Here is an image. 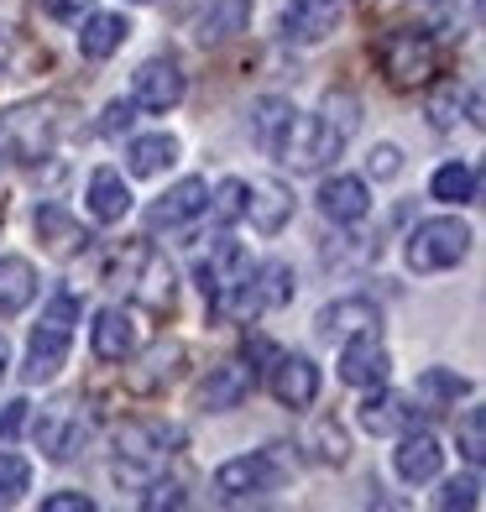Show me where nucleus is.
Returning a JSON list of instances; mask_svg holds the SVG:
<instances>
[{"label": "nucleus", "instance_id": "nucleus-30", "mask_svg": "<svg viewBox=\"0 0 486 512\" xmlns=\"http://www.w3.org/2000/svg\"><path fill=\"white\" fill-rule=\"evenodd\" d=\"M429 199L439 204H476L481 199V173H476V162H445V168H434L429 178Z\"/></svg>", "mask_w": 486, "mask_h": 512}, {"label": "nucleus", "instance_id": "nucleus-7", "mask_svg": "<svg viewBox=\"0 0 486 512\" xmlns=\"http://www.w3.org/2000/svg\"><path fill=\"white\" fill-rule=\"evenodd\" d=\"M27 424H32V439H37L42 460H53V465H68L89 439V413L79 408V398H58L37 418H27Z\"/></svg>", "mask_w": 486, "mask_h": 512}, {"label": "nucleus", "instance_id": "nucleus-25", "mask_svg": "<svg viewBox=\"0 0 486 512\" xmlns=\"http://www.w3.org/2000/svg\"><path fill=\"white\" fill-rule=\"evenodd\" d=\"M251 27V0H210L194 21V42L199 48H225Z\"/></svg>", "mask_w": 486, "mask_h": 512}, {"label": "nucleus", "instance_id": "nucleus-34", "mask_svg": "<svg viewBox=\"0 0 486 512\" xmlns=\"http://www.w3.org/2000/svg\"><path fill=\"white\" fill-rule=\"evenodd\" d=\"M246 194H251V183L230 173V178H220L215 189H210V204H204V209L215 215V225L230 230V225H241V220H246Z\"/></svg>", "mask_w": 486, "mask_h": 512}, {"label": "nucleus", "instance_id": "nucleus-33", "mask_svg": "<svg viewBox=\"0 0 486 512\" xmlns=\"http://www.w3.org/2000/svg\"><path fill=\"white\" fill-rule=\"evenodd\" d=\"M304 450L314 465H345L351 460V439H345V429L335 418H314V429L304 434Z\"/></svg>", "mask_w": 486, "mask_h": 512}, {"label": "nucleus", "instance_id": "nucleus-23", "mask_svg": "<svg viewBox=\"0 0 486 512\" xmlns=\"http://www.w3.org/2000/svg\"><path fill=\"white\" fill-rule=\"evenodd\" d=\"M84 215L95 225H121L131 215V183L121 168H95L84 183Z\"/></svg>", "mask_w": 486, "mask_h": 512}, {"label": "nucleus", "instance_id": "nucleus-18", "mask_svg": "<svg viewBox=\"0 0 486 512\" xmlns=\"http://www.w3.org/2000/svg\"><path fill=\"white\" fill-rule=\"evenodd\" d=\"M314 204L330 225H361L366 215H372V189H366L361 173H335V178L319 183Z\"/></svg>", "mask_w": 486, "mask_h": 512}, {"label": "nucleus", "instance_id": "nucleus-44", "mask_svg": "<svg viewBox=\"0 0 486 512\" xmlns=\"http://www.w3.org/2000/svg\"><path fill=\"white\" fill-rule=\"evenodd\" d=\"M89 6H95V0H42V11L53 21H79V16H89Z\"/></svg>", "mask_w": 486, "mask_h": 512}, {"label": "nucleus", "instance_id": "nucleus-29", "mask_svg": "<svg viewBox=\"0 0 486 512\" xmlns=\"http://www.w3.org/2000/svg\"><path fill=\"white\" fill-rule=\"evenodd\" d=\"M32 225H37V236L48 241V251H58V256H74V251H84L89 241H95L63 204H37L32 209Z\"/></svg>", "mask_w": 486, "mask_h": 512}, {"label": "nucleus", "instance_id": "nucleus-35", "mask_svg": "<svg viewBox=\"0 0 486 512\" xmlns=\"http://www.w3.org/2000/svg\"><path fill=\"white\" fill-rule=\"evenodd\" d=\"M32 492V460L16 450H0V507H11Z\"/></svg>", "mask_w": 486, "mask_h": 512}, {"label": "nucleus", "instance_id": "nucleus-43", "mask_svg": "<svg viewBox=\"0 0 486 512\" xmlns=\"http://www.w3.org/2000/svg\"><path fill=\"white\" fill-rule=\"evenodd\" d=\"M142 507H147V512H157V507H189V492H183L178 481H157L152 492L142 497Z\"/></svg>", "mask_w": 486, "mask_h": 512}, {"label": "nucleus", "instance_id": "nucleus-4", "mask_svg": "<svg viewBox=\"0 0 486 512\" xmlns=\"http://www.w3.org/2000/svg\"><path fill=\"white\" fill-rule=\"evenodd\" d=\"M288 481V465H283V445H272V450H257V455H236V460H225L220 471H215V497L220 502H257V497H272L277 486Z\"/></svg>", "mask_w": 486, "mask_h": 512}, {"label": "nucleus", "instance_id": "nucleus-17", "mask_svg": "<svg viewBox=\"0 0 486 512\" xmlns=\"http://www.w3.org/2000/svg\"><path fill=\"white\" fill-rule=\"evenodd\" d=\"M392 471H398L403 486H429L445 471V445H439L429 429H403L398 450H392Z\"/></svg>", "mask_w": 486, "mask_h": 512}, {"label": "nucleus", "instance_id": "nucleus-3", "mask_svg": "<svg viewBox=\"0 0 486 512\" xmlns=\"http://www.w3.org/2000/svg\"><path fill=\"white\" fill-rule=\"evenodd\" d=\"M471 256V225L455 220V215H434V220H419L408 230V246H403V262L408 272H450Z\"/></svg>", "mask_w": 486, "mask_h": 512}, {"label": "nucleus", "instance_id": "nucleus-28", "mask_svg": "<svg viewBox=\"0 0 486 512\" xmlns=\"http://www.w3.org/2000/svg\"><path fill=\"white\" fill-rule=\"evenodd\" d=\"M84 21V32H79V53L89 58V63H105V58H115L126 48V37H131V21L121 16V11H89V16H79Z\"/></svg>", "mask_w": 486, "mask_h": 512}, {"label": "nucleus", "instance_id": "nucleus-19", "mask_svg": "<svg viewBox=\"0 0 486 512\" xmlns=\"http://www.w3.org/2000/svg\"><path fill=\"white\" fill-rule=\"evenodd\" d=\"M251 267V256H246V246L241 241H230V236H220L210 251L194 262V288L204 293V304H215V298L236 283V277Z\"/></svg>", "mask_w": 486, "mask_h": 512}, {"label": "nucleus", "instance_id": "nucleus-26", "mask_svg": "<svg viewBox=\"0 0 486 512\" xmlns=\"http://www.w3.org/2000/svg\"><path fill=\"white\" fill-rule=\"evenodd\" d=\"M37 267H32V256H16L6 251L0 256V319H21L32 304H37Z\"/></svg>", "mask_w": 486, "mask_h": 512}, {"label": "nucleus", "instance_id": "nucleus-21", "mask_svg": "<svg viewBox=\"0 0 486 512\" xmlns=\"http://www.w3.org/2000/svg\"><path fill=\"white\" fill-rule=\"evenodd\" d=\"M293 126H298V105H293V100H283V95L251 100V121H246V131H251V142H257V152L283 157Z\"/></svg>", "mask_w": 486, "mask_h": 512}, {"label": "nucleus", "instance_id": "nucleus-6", "mask_svg": "<svg viewBox=\"0 0 486 512\" xmlns=\"http://www.w3.org/2000/svg\"><path fill=\"white\" fill-rule=\"evenodd\" d=\"M183 445H189V434H183V424H168V418H131V424L115 429V460L147 465V471L168 465V455H183Z\"/></svg>", "mask_w": 486, "mask_h": 512}, {"label": "nucleus", "instance_id": "nucleus-36", "mask_svg": "<svg viewBox=\"0 0 486 512\" xmlns=\"http://www.w3.org/2000/svg\"><path fill=\"white\" fill-rule=\"evenodd\" d=\"M136 121H142V105H136L131 95H121V100H110V105L100 110L95 131L105 136V142H126V136L136 131Z\"/></svg>", "mask_w": 486, "mask_h": 512}, {"label": "nucleus", "instance_id": "nucleus-46", "mask_svg": "<svg viewBox=\"0 0 486 512\" xmlns=\"http://www.w3.org/2000/svg\"><path fill=\"white\" fill-rule=\"evenodd\" d=\"M6 53H11V27H0V63H6Z\"/></svg>", "mask_w": 486, "mask_h": 512}, {"label": "nucleus", "instance_id": "nucleus-12", "mask_svg": "<svg viewBox=\"0 0 486 512\" xmlns=\"http://www.w3.org/2000/svg\"><path fill=\"white\" fill-rule=\"evenodd\" d=\"M204 204H210V183L194 173L178 178V183H168V194H157L147 204V230L152 236H162V230H189L204 215Z\"/></svg>", "mask_w": 486, "mask_h": 512}, {"label": "nucleus", "instance_id": "nucleus-41", "mask_svg": "<svg viewBox=\"0 0 486 512\" xmlns=\"http://www.w3.org/2000/svg\"><path fill=\"white\" fill-rule=\"evenodd\" d=\"M27 418H32V403H27V398L0 403V445H16L21 429H27Z\"/></svg>", "mask_w": 486, "mask_h": 512}, {"label": "nucleus", "instance_id": "nucleus-27", "mask_svg": "<svg viewBox=\"0 0 486 512\" xmlns=\"http://www.w3.org/2000/svg\"><path fill=\"white\" fill-rule=\"evenodd\" d=\"M178 136L152 131V136H126V178H162L178 162Z\"/></svg>", "mask_w": 486, "mask_h": 512}, {"label": "nucleus", "instance_id": "nucleus-47", "mask_svg": "<svg viewBox=\"0 0 486 512\" xmlns=\"http://www.w3.org/2000/svg\"><path fill=\"white\" fill-rule=\"evenodd\" d=\"M131 6H147V0H131Z\"/></svg>", "mask_w": 486, "mask_h": 512}, {"label": "nucleus", "instance_id": "nucleus-39", "mask_svg": "<svg viewBox=\"0 0 486 512\" xmlns=\"http://www.w3.org/2000/svg\"><path fill=\"white\" fill-rule=\"evenodd\" d=\"M178 361H183V345H168V340H162V345H152V351H147V371H142V377H136V387H162V377H178Z\"/></svg>", "mask_w": 486, "mask_h": 512}, {"label": "nucleus", "instance_id": "nucleus-13", "mask_svg": "<svg viewBox=\"0 0 486 512\" xmlns=\"http://www.w3.org/2000/svg\"><path fill=\"white\" fill-rule=\"evenodd\" d=\"M319 387H324V377H319V366L309 361V356H298V351H277L272 356V366H267V392L283 408H314L319 403Z\"/></svg>", "mask_w": 486, "mask_h": 512}, {"label": "nucleus", "instance_id": "nucleus-11", "mask_svg": "<svg viewBox=\"0 0 486 512\" xmlns=\"http://www.w3.org/2000/svg\"><path fill=\"white\" fill-rule=\"evenodd\" d=\"M356 424L372 439H398L403 429H419V408H413V398L377 382V387H366V398L356 403Z\"/></svg>", "mask_w": 486, "mask_h": 512}, {"label": "nucleus", "instance_id": "nucleus-1", "mask_svg": "<svg viewBox=\"0 0 486 512\" xmlns=\"http://www.w3.org/2000/svg\"><path fill=\"white\" fill-rule=\"evenodd\" d=\"M356 126H361V100L356 95H324L319 115H298V126H293L277 162H288L293 173H324L345 147H351Z\"/></svg>", "mask_w": 486, "mask_h": 512}, {"label": "nucleus", "instance_id": "nucleus-2", "mask_svg": "<svg viewBox=\"0 0 486 512\" xmlns=\"http://www.w3.org/2000/svg\"><path fill=\"white\" fill-rule=\"evenodd\" d=\"M79 298L74 293H53L48 304H42V319L32 324L27 335V356H21V377H27L32 387L37 382H53L58 371L68 366V351H74V324H79Z\"/></svg>", "mask_w": 486, "mask_h": 512}, {"label": "nucleus", "instance_id": "nucleus-16", "mask_svg": "<svg viewBox=\"0 0 486 512\" xmlns=\"http://www.w3.org/2000/svg\"><path fill=\"white\" fill-rule=\"evenodd\" d=\"M314 335L319 340H351V335H382V309L361 293H345L335 304H324L314 314Z\"/></svg>", "mask_w": 486, "mask_h": 512}, {"label": "nucleus", "instance_id": "nucleus-15", "mask_svg": "<svg viewBox=\"0 0 486 512\" xmlns=\"http://www.w3.org/2000/svg\"><path fill=\"white\" fill-rule=\"evenodd\" d=\"M387 371H392V356H387L382 335H351V340H340V356H335V377H340L345 387L366 392V387L387 382Z\"/></svg>", "mask_w": 486, "mask_h": 512}, {"label": "nucleus", "instance_id": "nucleus-32", "mask_svg": "<svg viewBox=\"0 0 486 512\" xmlns=\"http://www.w3.org/2000/svg\"><path fill=\"white\" fill-rule=\"evenodd\" d=\"M257 293H262V314L288 309V304H293V293H298L293 262H257Z\"/></svg>", "mask_w": 486, "mask_h": 512}, {"label": "nucleus", "instance_id": "nucleus-10", "mask_svg": "<svg viewBox=\"0 0 486 512\" xmlns=\"http://www.w3.org/2000/svg\"><path fill=\"white\" fill-rule=\"evenodd\" d=\"M340 0H283V16H277V27H283V42L288 48H319V42H330L340 32Z\"/></svg>", "mask_w": 486, "mask_h": 512}, {"label": "nucleus", "instance_id": "nucleus-8", "mask_svg": "<svg viewBox=\"0 0 486 512\" xmlns=\"http://www.w3.org/2000/svg\"><path fill=\"white\" fill-rule=\"evenodd\" d=\"M48 152H53V115L42 105H21L0 115V162L37 168Z\"/></svg>", "mask_w": 486, "mask_h": 512}, {"label": "nucleus", "instance_id": "nucleus-42", "mask_svg": "<svg viewBox=\"0 0 486 512\" xmlns=\"http://www.w3.org/2000/svg\"><path fill=\"white\" fill-rule=\"evenodd\" d=\"M42 512H95V497L79 492V486H63V492L42 497Z\"/></svg>", "mask_w": 486, "mask_h": 512}, {"label": "nucleus", "instance_id": "nucleus-31", "mask_svg": "<svg viewBox=\"0 0 486 512\" xmlns=\"http://www.w3.org/2000/svg\"><path fill=\"white\" fill-rule=\"evenodd\" d=\"M466 392H471V382L450 366H424L419 382H413V398H419L424 408H455Z\"/></svg>", "mask_w": 486, "mask_h": 512}, {"label": "nucleus", "instance_id": "nucleus-45", "mask_svg": "<svg viewBox=\"0 0 486 512\" xmlns=\"http://www.w3.org/2000/svg\"><path fill=\"white\" fill-rule=\"evenodd\" d=\"M6 371H11V345H6V335H0V382H6Z\"/></svg>", "mask_w": 486, "mask_h": 512}, {"label": "nucleus", "instance_id": "nucleus-24", "mask_svg": "<svg viewBox=\"0 0 486 512\" xmlns=\"http://www.w3.org/2000/svg\"><path fill=\"white\" fill-rule=\"evenodd\" d=\"M460 110H466L471 126H481V95H476L471 84H460V79H439L429 95H424V115H429L434 131H455L460 126Z\"/></svg>", "mask_w": 486, "mask_h": 512}, {"label": "nucleus", "instance_id": "nucleus-40", "mask_svg": "<svg viewBox=\"0 0 486 512\" xmlns=\"http://www.w3.org/2000/svg\"><path fill=\"white\" fill-rule=\"evenodd\" d=\"M398 173H403V147H392V142H377L372 152H366V178L387 183V178H398Z\"/></svg>", "mask_w": 486, "mask_h": 512}, {"label": "nucleus", "instance_id": "nucleus-9", "mask_svg": "<svg viewBox=\"0 0 486 512\" xmlns=\"http://www.w3.org/2000/svg\"><path fill=\"white\" fill-rule=\"evenodd\" d=\"M183 95H189V74H183V63H178V58H168V53L147 58V63L131 74V100L142 105V110H152V115L178 110V105H183Z\"/></svg>", "mask_w": 486, "mask_h": 512}, {"label": "nucleus", "instance_id": "nucleus-5", "mask_svg": "<svg viewBox=\"0 0 486 512\" xmlns=\"http://www.w3.org/2000/svg\"><path fill=\"white\" fill-rule=\"evenodd\" d=\"M377 63H382L387 84L413 89V84H429L434 63H439V48H434V37L424 27H392L377 42Z\"/></svg>", "mask_w": 486, "mask_h": 512}, {"label": "nucleus", "instance_id": "nucleus-37", "mask_svg": "<svg viewBox=\"0 0 486 512\" xmlns=\"http://www.w3.org/2000/svg\"><path fill=\"white\" fill-rule=\"evenodd\" d=\"M455 439H460L466 465H476V471H481V460H486V408H466V413H460Z\"/></svg>", "mask_w": 486, "mask_h": 512}, {"label": "nucleus", "instance_id": "nucleus-20", "mask_svg": "<svg viewBox=\"0 0 486 512\" xmlns=\"http://www.w3.org/2000/svg\"><path fill=\"white\" fill-rule=\"evenodd\" d=\"M293 189L277 178H251V194H246V220L257 236H283L293 225Z\"/></svg>", "mask_w": 486, "mask_h": 512}, {"label": "nucleus", "instance_id": "nucleus-14", "mask_svg": "<svg viewBox=\"0 0 486 512\" xmlns=\"http://www.w3.org/2000/svg\"><path fill=\"white\" fill-rule=\"evenodd\" d=\"M251 392H257V366H251V356H236V361L210 366V377L199 382V408L204 413H236Z\"/></svg>", "mask_w": 486, "mask_h": 512}, {"label": "nucleus", "instance_id": "nucleus-38", "mask_svg": "<svg viewBox=\"0 0 486 512\" xmlns=\"http://www.w3.org/2000/svg\"><path fill=\"white\" fill-rule=\"evenodd\" d=\"M434 507H445V512H455V507H466V512H476L481 507V471L471 465L466 476H450L445 486H439V497H434Z\"/></svg>", "mask_w": 486, "mask_h": 512}, {"label": "nucleus", "instance_id": "nucleus-22", "mask_svg": "<svg viewBox=\"0 0 486 512\" xmlns=\"http://www.w3.org/2000/svg\"><path fill=\"white\" fill-rule=\"evenodd\" d=\"M89 356L105 361V366H121V361L136 356V324L121 304L95 309V324H89Z\"/></svg>", "mask_w": 486, "mask_h": 512}]
</instances>
